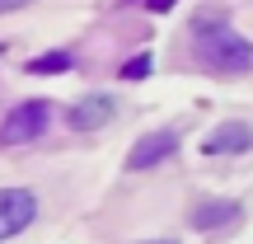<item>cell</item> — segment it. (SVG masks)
Segmentation results:
<instances>
[{"label": "cell", "instance_id": "6da1fadb", "mask_svg": "<svg viewBox=\"0 0 253 244\" xmlns=\"http://www.w3.org/2000/svg\"><path fill=\"white\" fill-rule=\"evenodd\" d=\"M192 56L216 75H235L253 66V47L249 38H239L225 19H197L192 24Z\"/></svg>", "mask_w": 253, "mask_h": 244}, {"label": "cell", "instance_id": "7a4b0ae2", "mask_svg": "<svg viewBox=\"0 0 253 244\" xmlns=\"http://www.w3.org/2000/svg\"><path fill=\"white\" fill-rule=\"evenodd\" d=\"M47 122H52V103H42V99H28V103H19V108L9 113L5 122H0V141H5V146L38 141V136L47 132Z\"/></svg>", "mask_w": 253, "mask_h": 244}, {"label": "cell", "instance_id": "3957f363", "mask_svg": "<svg viewBox=\"0 0 253 244\" xmlns=\"http://www.w3.org/2000/svg\"><path fill=\"white\" fill-rule=\"evenodd\" d=\"M33 216H38V197L28 188H0V244L28 230Z\"/></svg>", "mask_w": 253, "mask_h": 244}, {"label": "cell", "instance_id": "277c9868", "mask_svg": "<svg viewBox=\"0 0 253 244\" xmlns=\"http://www.w3.org/2000/svg\"><path fill=\"white\" fill-rule=\"evenodd\" d=\"M173 150H178V132H169V127H164V132H145L141 141L131 146L126 164H131V169H155V164L169 160Z\"/></svg>", "mask_w": 253, "mask_h": 244}, {"label": "cell", "instance_id": "5b68a950", "mask_svg": "<svg viewBox=\"0 0 253 244\" xmlns=\"http://www.w3.org/2000/svg\"><path fill=\"white\" fill-rule=\"evenodd\" d=\"M118 118V103L108 99V94H89V99H80L71 108V127L75 132H99L103 122H113Z\"/></svg>", "mask_w": 253, "mask_h": 244}, {"label": "cell", "instance_id": "8992f818", "mask_svg": "<svg viewBox=\"0 0 253 244\" xmlns=\"http://www.w3.org/2000/svg\"><path fill=\"white\" fill-rule=\"evenodd\" d=\"M249 146H253V127L249 122H220L216 132L207 136L202 150H207V155H244Z\"/></svg>", "mask_w": 253, "mask_h": 244}, {"label": "cell", "instance_id": "52a82bcc", "mask_svg": "<svg viewBox=\"0 0 253 244\" xmlns=\"http://www.w3.org/2000/svg\"><path fill=\"white\" fill-rule=\"evenodd\" d=\"M239 221V202H197L192 207V226L197 230H225Z\"/></svg>", "mask_w": 253, "mask_h": 244}, {"label": "cell", "instance_id": "ba28073f", "mask_svg": "<svg viewBox=\"0 0 253 244\" xmlns=\"http://www.w3.org/2000/svg\"><path fill=\"white\" fill-rule=\"evenodd\" d=\"M66 66H71V56H66V52H47V56H33L28 71H33V75H47V71H66Z\"/></svg>", "mask_w": 253, "mask_h": 244}, {"label": "cell", "instance_id": "9c48e42d", "mask_svg": "<svg viewBox=\"0 0 253 244\" xmlns=\"http://www.w3.org/2000/svg\"><path fill=\"white\" fill-rule=\"evenodd\" d=\"M141 75H150V56H131L122 66V80H141Z\"/></svg>", "mask_w": 253, "mask_h": 244}, {"label": "cell", "instance_id": "30bf717a", "mask_svg": "<svg viewBox=\"0 0 253 244\" xmlns=\"http://www.w3.org/2000/svg\"><path fill=\"white\" fill-rule=\"evenodd\" d=\"M24 5H33V0H0V14H9V9H24Z\"/></svg>", "mask_w": 253, "mask_h": 244}, {"label": "cell", "instance_id": "8fae6325", "mask_svg": "<svg viewBox=\"0 0 253 244\" xmlns=\"http://www.w3.org/2000/svg\"><path fill=\"white\" fill-rule=\"evenodd\" d=\"M173 5V0H150V9H169Z\"/></svg>", "mask_w": 253, "mask_h": 244}, {"label": "cell", "instance_id": "7c38bea8", "mask_svg": "<svg viewBox=\"0 0 253 244\" xmlns=\"http://www.w3.org/2000/svg\"><path fill=\"white\" fill-rule=\"evenodd\" d=\"M150 244H173V240H150Z\"/></svg>", "mask_w": 253, "mask_h": 244}]
</instances>
